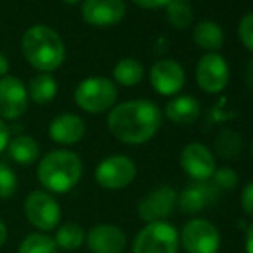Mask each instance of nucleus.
<instances>
[{"mask_svg": "<svg viewBox=\"0 0 253 253\" xmlns=\"http://www.w3.org/2000/svg\"><path fill=\"white\" fill-rule=\"evenodd\" d=\"M162 114L150 100H129L112 107L107 116V127L116 140L126 145H143L160 129Z\"/></svg>", "mask_w": 253, "mask_h": 253, "instance_id": "1", "label": "nucleus"}, {"mask_svg": "<svg viewBox=\"0 0 253 253\" xmlns=\"http://www.w3.org/2000/svg\"><path fill=\"white\" fill-rule=\"evenodd\" d=\"M21 50L24 59L40 73L57 71L66 60V45L55 30L37 24L24 31L21 40Z\"/></svg>", "mask_w": 253, "mask_h": 253, "instance_id": "2", "label": "nucleus"}, {"mask_svg": "<svg viewBox=\"0 0 253 253\" xmlns=\"http://www.w3.org/2000/svg\"><path fill=\"white\" fill-rule=\"evenodd\" d=\"M83 176V162L71 150H52L40 160L37 177L50 193H67Z\"/></svg>", "mask_w": 253, "mask_h": 253, "instance_id": "3", "label": "nucleus"}, {"mask_svg": "<svg viewBox=\"0 0 253 253\" xmlns=\"http://www.w3.org/2000/svg\"><path fill=\"white\" fill-rule=\"evenodd\" d=\"M74 100L81 110L88 114H102L112 109L117 100V86L105 76H91L76 86Z\"/></svg>", "mask_w": 253, "mask_h": 253, "instance_id": "4", "label": "nucleus"}, {"mask_svg": "<svg viewBox=\"0 0 253 253\" xmlns=\"http://www.w3.org/2000/svg\"><path fill=\"white\" fill-rule=\"evenodd\" d=\"M24 215L40 233H50L60 226L62 210L53 195L43 190H35L24 200Z\"/></svg>", "mask_w": 253, "mask_h": 253, "instance_id": "5", "label": "nucleus"}, {"mask_svg": "<svg viewBox=\"0 0 253 253\" xmlns=\"http://www.w3.org/2000/svg\"><path fill=\"white\" fill-rule=\"evenodd\" d=\"M179 233L167 220L150 222L136 234L133 253H177Z\"/></svg>", "mask_w": 253, "mask_h": 253, "instance_id": "6", "label": "nucleus"}, {"mask_svg": "<svg viewBox=\"0 0 253 253\" xmlns=\"http://www.w3.org/2000/svg\"><path fill=\"white\" fill-rule=\"evenodd\" d=\"M179 245L188 253H217L220 247L219 229L207 219H193L184 224Z\"/></svg>", "mask_w": 253, "mask_h": 253, "instance_id": "7", "label": "nucleus"}, {"mask_svg": "<svg viewBox=\"0 0 253 253\" xmlns=\"http://www.w3.org/2000/svg\"><path fill=\"white\" fill-rule=\"evenodd\" d=\"M136 177V164L126 155H110L95 169V181L105 190H123Z\"/></svg>", "mask_w": 253, "mask_h": 253, "instance_id": "8", "label": "nucleus"}, {"mask_svg": "<svg viewBox=\"0 0 253 253\" xmlns=\"http://www.w3.org/2000/svg\"><path fill=\"white\" fill-rule=\"evenodd\" d=\"M197 83L207 93H220L229 83V67L220 53L209 52L198 60Z\"/></svg>", "mask_w": 253, "mask_h": 253, "instance_id": "9", "label": "nucleus"}, {"mask_svg": "<svg viewBox=\"0 0 253 253\" xmlns=\"http://www.w3.org/2000/svg\"><path fill=\"white\" fill-rule=\"evenodd\" d=\"M177 203V193L170 186H159L148 191L138 203V215L147 224L166 220Z\"/></svg>", "mask_w": 253, "mask_h": 253, "instance_id": "10", "label": "nucleus"}, {"mask_svg": "<svg viewBox=\"0 0 253 253\" xmlns=\"http://www.w3.org/2000/svg\"><path fill=\"white\" fill-rule=\"evenodd\" d=\"M26 84L16 76L0 78V119H19L28 109Z\"/></svg>", "mask_w": 253, "mask_h": 253, "instance_id": "11", "label": "nucleus"}, {"mask_svg": "<svg viewBox=\"0 0 253 253\" xmlns=\"http://www.w3.org/2000/svg\"><path fill=\"white\" fill-rule=\"evenodd\" d=\"M84 23L95 28H109L126 16L124 0H84L81 5Z\"/></svg>", "mask_w": 253, "mask_h": 253, "instance_id": "12", "label": "nucleus"}, {"mask_svg": "<svg viewBox=\"0 0 253 253\" xmlns=\"http://www.w3.org/2000/svg\"><path fill=\"white\" fill-rule=\"evenodd\" d=\"M181 167L195 181H207L215 172V157L202 143H190L181 152Z\"/></svg>", "mask_w": 253, "mask_h": 253, "instance_id": "13", "label": "nucleus"}, {"mask_svg": "<svg viewBox=\"0 0 253 253\" xmlns=\"http://www.w3.org/2000/svg\"><path fill=\"white\" fill-rule=\"evenodd\" d=\"M150 83L157 93L172 97L184 86V69L176 60H159L150 71Z\"/></svg>", "mask_w": 253, "mask_h": 253, "instance_id": "14", "label": "nucleus"}, {"mask_svg": "<svg viewBox=\"0 0 253 253\" xmlns=\"http://www.w3.org/2000/svg\"><path fill=\"white\" fill-rule=\"evenodd\" d=\"M86 245L91 253H123L126 234L114 224H97L86 234Z\"/></svg>", "mask_w": 253, "mask_h": 253, "instance_id": "15", "label": "nucleus"}, {"mask_svg": "<svg viewBox=\"0 0 253 253\" xmlns=\"http://www.w3.org/2000/svg\"><path fill=\"white\" fill-rule=\"evenodd\" d=\"M84 133H86V124L76 114H60V116L53 117L48 126V134H50L52 141L64 145V147L76 145L78 141L83 140Z\"/></svg>", "mask_w": 253, "mask_h": 253, "instance_id": "16", "label": "nucleus"}, {"mask_svg": "<svg viewBox=\"0 0 253 253\" xmlns=\"http://www.w3.org/2000/svg\"><path fill=\"white\" fill-rule=\"evenodd\" d=\"M217 193L219 191L213 188V184H209L207 181H197L184 188L181 195H177V203L184 213L193 215V213L202 212V209H205Z\"/></svg>", "mask_w": 253, "mask_h": 253, "instance_id": "17", "label": "nucleus"}, {"mask_svg": "<svg viewBox=\"0 0 253 253\" xmlns=\"http://www.w3.org/2000/svg\"><path fill=\"white\" fill-rule=\"evenodd\" d=\"M166 116L176 124H193L200 116V103L190 95L176 97L166 105Z\"/></svg>", "mask_w": 253, "mask_h": 253, "instance_id": "18", "label": "nucleus"}, {"mask_svg": "<svg viewBox=\"0 0 253 253\" xmlns=\"http://www.w3.org/2000/svg\"><path fill=\"white\" fill-rule=\"evenodd\" d=\"M28 98H31L38 105L48 103L55 98L59 84H57L55 78L48 73H38L37 76H33L28 84Z\"/></svg>", "mask_w": 253, "mask_h": 253, "instance_id": "19", "label": "nucleus"}, {"mask_svg": "<svg viewBox=\"0 0 253 253\" xmlns=\"http://www.w3.org/2000/svg\"><path fill=\"white\" fill-rule=\"evenodd\" d=\"M7 150L9 155L14 162L21 164V166H28V164H33L40 157V147H38L37 140L26 134H21L16 136L9 141L7 145Z\"/></svg>", "mask_w": 253, "mask_h": 253, "instance_id": "20", "label": "nucleus"}, {"mask_svg": "<svg viewBox=\"0 0 253 253\" xmlns=\"http://www.w3.org/2000/svg\"><path fill=\"white\" fill-rule=\"evenodd\" d=\"M193 40L203 50L215 52L222 47L224 43V33L220 26L215 21H202L195 26L193 30Z\"/></svg>", "mask_w": 253, "mask_h": 253, "instance_id": "21", "label": "nucleus"}, {"mask_svg": "<svg viewBox=\"0 0 253 253\" xmlns=\"http://www.w3.org/2000/svg\"><path fill=\"white\" fill-rule=\"evenodd\" d=\"M84 240H86V234L84 229L78 222H64L57 227L55 233V241L57 248L64 252H76L78 248L83 247Z\"/></svg>", "mask_w": 253, "mask_h": 253, "instance_id": "22", "label": "nucleus"}, {"mask_svg": "<svg viewBox=\"0 0 253 253\" xmlns=\"http://www.w3.org/2000/svg\"><path fill=\"white\" fill-rule=\"evenodd\" d=\"M145 76L143 64L136 59H123L114 67V80L123 86H134Z\"/></svg>", "mask_w": 253, "mask_h": 253, "instance_id": "23", "label": "nucleus"}, {"mask_svg": "<svg viewBox=\"0 0 253 253\" xmlns=\"http://www.w3.org/2000/svg\"><path fill=\"white\" fill-rule=\"evenodd\" d=\"M17 253H59V248L48 234L33 233L21 241Z\"/></svg>", "mask_w": 253, "mask_h": 253, "instance_id": "24", "label": "nucleus"}, {"mask_svg": "<svg viewBox=\"0 0 253 253\" xmlns=\"http://www.w3.org/2000/svg\"><path fill=\"white\" fill-rule=\"evenodd\" d=\"M241 147H243V145H241L240 134L231 129L220 131L215 140V150L220 157H224V159H233V157H236L238 153L241 152Z\"/></svg>", "mask_w": 253, "mask_h": 253, "instance_id": "25", "label": "nucleus"}, {"mask_svg": "<svg viewBox=\"0 0 253 253\" xmlns=\"http://www.w3.org/2000/svg\"><path fill=\"white\" fill-rule=\"evenodd\" d=\"M17 190V174L5 162H0V200L10 198Z\"/></svg>", "mask_w": 253, "mask_h": 253, "instance_id": "26", "label": "nucleus"}, {"mask_svg": "<svg viewBox=\"0 0 253 253\" xmlns=\"http://www.w3.org/2000/svg\"><path fill=\"white\" fill-rule=\"evenodd\" d=\"M167 16H169V21L172 26L176 28H184L191 23V10L190 7L186 5L181 0H172V2L167 5Z\"/></svg>", "mask_w": 253, "mask_h": 253, "instance_id": "27", "label": "nucleus"}, {"mask_svg": "<svg viewBox=\"0 0 253 253\" xmlns=\"http://www.w3.org/2000/svg\"><path fill=\"white\" fill-rule=\"evenodd\" d=\"M212 184L217 191L234 190L238 186V174L231 167H220L212 174Z\"/></svg>", "mask_w": 253, "mask_h": 253, "instance_id": "28", "label": "nucleus"}, {"mask_svg": "<svg viewBox=\"0 0 253 253\" xmlns=\"http://www.w3.org/2000/svg\"><path fill=\"white\" fill-rule=\"evenodd\" d=\"M238 37H240L241 43H243L250 52H253V12L247 14V16L240 21Z\"/></svg>", "mask_w": 253, "mask_h": 253, "instance_id": "29", "label": "nucleus"}, {"mask_svg": "<svg viewBox=\"0 0 253 253\" xmlns=\"http://www.w3.org/2000/svg\"><path fill=\"white\" fill-rule=\"evenodd\" d=\"M240 202H241V207H243L245 212L253 217V181H250V183L243 188Z\"/></svg>", "mask_w": 253, "mask_h": 253, "instance_id": "30", "label": "nucleus"}, {"mask_svg": "<svg viewBox=\"0 0 253 253\" xmlns=\"http://www.w3.org/2000/svg\"><path fill=\"white\" fill-rule=\"evenodd\" d=\"M138 7H143V9H159V7L169 5L172 0H133Z\"/></svg>", "mask_w": 253, "mask_h": 253, "instance_id": "31", "label": "nucleus"}, {"mask_svg": "<svg viewBox=\"0 0 253 253\" xmlns=\"http://www.w3.org/2000/svg\"><path fill=\"white\" fill-rule=\"evenodd\" d=\"M10 141V131H9V126L0 119V153L3 150H7V145Z\"/></svg>", "mask_w": 253, "mask_h": 253, "instance_id": "32", "label": "nucleus"}, {"mask_svg": "<svg viewBox=\"0 0 253 253\" xmlns=\"http://www.w3.org/2000/svg\"><path fill=\"white\" fill-rule=\"evenodd\" d=\"M245 252L253 253V222L247 229V238H245Z\"/></svg>", "mask_w": 253, "mask_h": 253, "instance_id": "33", "label": "nucleus"}, {"mask_svg": "<svg viewBox=\"0 0 253 253\" xmlns=\"http://www.w3.org/2000/svg\"><path fill=\"white\" fill-rule=\"evenodd\" d=\"M7 73H9V60H7V57L0 52V78L7 76Z\"/></svg>", "mask_w": 253, "mask_h": 253, "instance_id": "34", "label": "nucleus"}, {"mask_svg": "<svg viewBox=\"0 0 253 253\" xmlns=\"http://www.w3.org/2000/svg\"><path fill=\"white\" fill-rule=\"evenodd\" d=\"M5 241H7V227L3 224V220L0 219V248L5 245Z\"/></svg>", "mask_w": 253, "mask_h": 253, "instance_id": "35", "label": "nucleus"}, {"mask_svg": "<svg viewBox=\"0 0 253 253\" xmlns=\"http://www.w3.org/2000/svg\"><path fill=\"white\" fill-rule=\"evenodd\" d=\"M247 80L250 83V86H253V60L248 64V69H247Z\"/></svg>", "mask_w": 253, "mask_h": 253, "instance_id": "36", "label": "nucleus"}, {"mask_svg": "<svg viewBox=\"0 0 253 253\" xmlns=\"http://www.w3.org/2000/svg\"><path fill=\"white\" fill-rule=\"evenodd\" d=\"M62 2L69 3V5H76V3H80V2H81V0H62Z\"/></svg>", "mask_w": 253, "mask_h": 253, "instance_id": "37", "label": "nucleus"}, {"mask_svg": "<svg viewBox=\"0 0 253 253\" xmlns=\"http://www.w3.org/2000/svg\"><path fill=\"white\" fill-rule=\"evenodd\" d=\"M252 155H253V141H252Z\"/></svg>", "mask_w": 253, "mask_h": 253, "instance_id": "38", "label": "nucleus"}]
</instances>
